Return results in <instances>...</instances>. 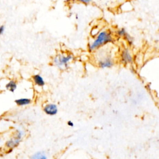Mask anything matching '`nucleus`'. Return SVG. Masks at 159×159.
I'll return each instance as SVG.
<instances>
[{
    "mask_svg": "<svg viewBox=\"0 0 159 159\" xmlns=\"http://www.w3.org/2000/svg\"><path fill=\"white\" fill-rule=\"evenodd\" d=\"M68 125L69 126H71V127H73L74 126V124H73V123L72 122V121H68Z\"/></svg>",
    "mask_w": 159,
    "mask_h": 159,
    "instance_id": "nucleus-14",
    "label": "nucleus"
},
{
    "mask_svg": "<svg viewBox=\"0 0 159 159\" xmlns=\"http://www.w3.org/2000/svg\"><path fill=\"white\" fill-rule=\"evenodd\" d=\"M44 111L47 115L54 116L56 115L58 113V108L56 105L50 103L45 106L44 108Z\"/></svg>",
    "mask_w": 159,
    "mask_h": 159,
    "instance_id": "nucleus-5",
    "label": "nucleus"
},
{
    "mask_svg": "<svg viewBox=\"0 0 159 159\" xmlns=\"http://www.w3.org/2000/svg\"><path fill=\"white\" fill-rule=\"evenodd\" d=\"M112 41L113 38L110 32L108 31H103L98 34L94 41L89 45V50L94 51L99 47H101Z\"/></svg>",
    "mask_w": 159,
    "mask_h": 159,
    "instance_id": "nucleus-1",
    "label": "nucleus"
},
{
    "mask_svg": "<svg viewBox=\"0 0 159 159\" xmlns=\"http://www.w3.org/2000/svg\"><path fill=\"white\" fill-rule=\"evenodd\" d=\"M98 65L99 67H100L102 68H111L113 66L114 62L112 58L110 56H107L99 60Z\"/></svg>",
    "mask_w": 159,
    "mask_h": 159,
    "instance_id": "nucleus-4",
    "label": "nucleus"
},
{
    "mask_svg": "<svg viewBox=\"0 0 159 159\" xmlns=\"http://www.w3.org/2000/svg\"><path fill=\"white\" fill-rule=\"evenodd\" d=\"M32 78L36 85L39 87H44L45 85V82L44 80V79L40 75H34Z\"/></svg>",
    "mask_w": 159,
    "mask_h": 159,
    "instance_id": "nucleus-7",
    "label": "nucleus"
},
{
    "mask_svg": "<svg viewBox=\"0 0 159 159\" xmlns=\"http://www.w3.org/2000/svg\"><path fill=\"white\" fill-rule=\"evenodd\" d=\"M5 28L4 26H0V35L3 34V33L5 32Z\"/></svg>",
    "mask_w": 159,
    "mask_h": 159,
    "instance_id": "nucleus-13",
    "label": "nucleus"
},
{
    "mask_svg": "<svg viewBox=\"0 0 159 159\" xmlns=\"http://www.w3.org/2000/svg\"><path fill=\"white\" fill-rule=\"evenodd\" d=\"M6 88L11 92H14L17 88V84L14 81H10L6 85Z\"/></svg>",
    "mask_w": 159,
    "mask_h": 159,
    "instance_id": "nucleus-9",
    "label": "nucleus"
},
{
    "mask_svg": "<svg viewBox=\"0 0 159 159\" xmlns=\"http://www.w3.org/2000/svg\"><path fill=\"white\" fill-rule=\"evenodd\" d=\"M124 37L125 38L126 40H127V41H128V43H129V44L130 45L132 44V43H133V38H132L130 35H129V34L127 33Z\"/></svg>",
    "mask_w": 159,
    "mask_h": 159,
    "instance_id": "nucleus-12",
    "label": "nucleus"
},
{
    "mask_svg": "<svg viewBox=\"0 0 159 159\" xmlns=\"http://www.w3.org/2000/svg\"><path fill=\"white\" fill-rule=\"evenodd\" d=\"M117 34L119 36H123V37H124L126 35V34H127L125 29H119L117 32Z\"/></svg>",
    "mask_w": 159,
    "mask_h": 159,
    "instance_id": "nucleus-11",
    "label": "nucleus"
},
{
    "mask_svg": "<svg viewBox=\"0 0 159 159\" xmlns=\"http://www.w3.org/2000/svg\"><path fill=\"white\" fill-rule=\"evenodd\" d=\"M82 2L85 4H88V3H90V1H82Z\"/></svg>",
    "mask_w": 159,
    "mask_h": 159,
    "instance_id": "nucleus-15",
    "label": "nucleus"
},
{
    "mask_svg": "<svg viewBox=\"0 0 159 159\" xmlns=\"http://www.w3.org/2000/svg\"><path fill=\"white\" fill-rule=\"evenodd\" d=\"M73 58V55L72 54L68 55H57L54 60V64L57 67L61 68L62 67H65L67 65L68 63L70 62Z\"/></svg>",
    "mask_w": 159,
    "mask_h": 159,
    "instance_id": "nucleus-2",
    "label": "nucleus"
},
{
    "mask_svg": "<svg viewBox=\"0 0 159 159\" xmlns=\"http://www.w3.org/2000/svg\"><path fill=\"white\" fill-rule=\"evenodd\" d=\"M23 135V132L21 130H17L16 134V135L11 139V140L7 142L6 146L9 148H13L17 146L21 141L22 137Z\"/></svg>",
    "mask_w": 159,
    "mask_h": 159,
    "instance_id": "nucleus-3",
    "label": "nucleus"
},
{
    "mask_svg": "<svg viewBox=\"0 0 159 159\" xmlns=\"http://www.w3.org/2000/svg\"><path fill=\"white\" fill-rule=\"evenodd\" d=\"M31 159H47V157L44 153V152H39L35 154H34L32 157Z\"/></svg>",
    "mask_w": 159,
    "mask_h": 159,
    "instance_id": "nucleus-10",
    "label": "nucleus"
},
{
    "mask_svg": "<svg viewBox=\"0 0 159 159\" xmlns=\"http://www.w3.org/2000/svg\"><path fill=\"white\" fill-rule=\"evenodd\" d=\"M15 103L17 106H26L31 103V99L29 98H19L16 99Z\"/></svg>",
    "mask_w": 159,
    "mask_h": 159,
    "instance_id": "nucleus-8",
    "label": "nucleus"
},
{
    "mask_svg": "<svg viewBox=\"0 0 159 159\" xmlns=\"http://www.w3.org/2000/svg\"><path fill=\"white\" fill-rule=\"evenodd\" d=\"M121 61L125 64H130L132 61V57L128 49H124L121 54Z\"/></svg>",
    "mask_w": 159,
    "mask_h": 159,
    "instance_id": "nucleus-6",
    "label": "nucleus"
}]
</instances>
